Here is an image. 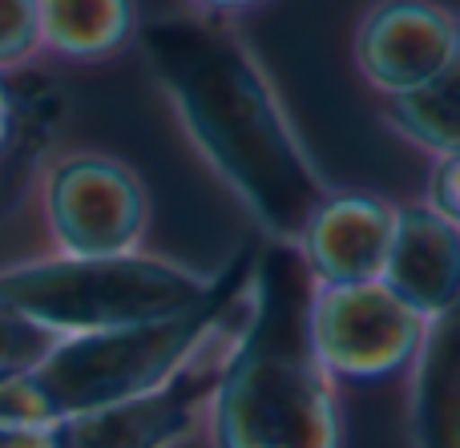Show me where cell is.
Instances as JSON below:
<instances>
[{
	"mask_svg": "<svg viewBox=\"0 0 460 448\" xmlns=\"http://www.w3.org/2000/svg\"><path fill=\"white\" fill-rule=\"evenodd\" d=\"M246 283V271H230L215 295L186 315L57 339L32 380L61 420L170 388L210 352L226 315L243 303Z\"/></svg>",
	"mask_w": 460,
	"mask_h": 448,
	"instance_id": "cell-3",
	"label": "cell"
},
{
	"mask_svg": "<svg viewBox=\"0 0 460 448\" xmlns=\"http://www.w3.org/2000/svg\"><path fill=\"white\" fill-rule=\"evenodd\" d=\"M61 417L32 376L0 380V448H57Z\"/></svg>",
	"mask_w": 460,
	"mask_h": 448,
	"instance_id": "cell-13",
	"label": "cell"
},
{
	"mask_svg": "<svg viewBox=\"0 0 460 448\" xmlns=\"http://www.w3.org/2000/svg\"><path fill=\"white\" fill-rule=\"evenodd\" d=\"M57 336L32 323L24 312L0 299V380L8 376H32L49 352H53Z\"/></svg>",
	"mask_w": 460,
	"mask_h": 448,
	"instance_id": "cell-14",
	"label": "cell"
},
{
	"mask_svg": "<svg viewBox=\"0 0 460 448\" xmlns=\"http://www.w3.org/2000/svg\"><path fill=\"white\" fill-rule=\"evenodd\" d=\"M146 65L178 126L223 186L283 247L332 194L307 154L275 81L226 21L166 16L142 32Z\"/></svg>",
	"mask_w": 460,
	"mask_h": 448,
	"instance_id": "cell-1",
	"label": "cell"
},
{
	"mask_svg": "<svg viewBox=\"0 0 460 448\" xmlns=\"http://www.w3.org/2000/svg\"><path fill=\"white\" fill-rule=\"evenodd\" d=\"M40 57L37 0H0V77L21 73Z\"/></svg>",
	"mask_w": 460,
	"mask_h": 448,
	"instance_id": "cell-15",
	"label": "cell"
},
{
	"mask_svg": "<svg viewBox=\"0 0 460 448\" xmlns=\"http://www.w3.org/2000/svg\"><path fill=\"white\" fill-rule=\"evenodd\" d=\"M194 16H207V21H234V16L259 8L262 0H186Z\"/></svg>",
	"mask_w": 460,
	"mask_h": 448,
	"instance_id": "cell-17",
	"label": "cell"
},
{
	"mask_svg": "<svg viewBox=\"0 0 460 448\" xmlns=\"http://www.w3.org/2000/svg\"><path fill=\"white\" fill-rule=\"evenodd\" d=\"M13 134H16V97L8 89V81L0 77V158L13 145Z\"/></svg>",
	"mask_w": 460,
	"mask_h": 448,
	"instance_id": "cell-18",
	"label": "cell"
},
{
	"mask_svg": "<svg viewBox=\"0 0 460 448\" xmlns=\"http://www.w3.org/2000/svg\"><path fill=\"white\" fill-rule=\"evenodd\" d=\"M40 218L61 259L137 255L150 231V194L113 154L73 150L40 174Z\"/></svg>",
	"mask_w": 460,
	"mask_h": 448,
	"instance_id": "cell-5",
	"label": "cell"
},
{
	"mask_svg": "<svg viewBox=\"0 0 460 448\" xmlns=\"http://www.w3.org/2000/svg\"><path fill=\"white\" fill-rule=\"evenodd\" d=\"M223 356L210 364L207 352L186 376L150 396L61 420L57 448H178L207 417V400L218 380Z\"/></svg>",
	"mask_w": 460,
	"mask_h": 448,
	"instance_id": "cell-9",
	"label": "cell"
},
{
	"mask_svg": "<svg viewBox=\"0 0 460 448\" xmlns=\"http://www.w3.org/2000/svg\"><path fill=\"white\" fill-rule=\"evenodd\" d=\"M388 126L432 162L460 154V53L440 77L396 101H384Z\"/></svg>",
	"mask_w": 460,
	"mask_h": 448,
	"instance_id": "cell-12",
	"label": "cell"
},
{
	"mask_svg": "<svg viewBox=\"0 0 460 448\" xmlns=\"http://www.w3.org/2000/svg\"><path fill=\"white\" fill-rule=\"evenodd\" d=\"M424 323H440L460 307V231L429 202L396 206V231L384 279Z\"/></svg>",
	"mask_w": 460,
	"mask_h": 448,
	"instance_id": "cell-10",
	"label": "cell"
},
{
	"mask_svg": "<svg viewBox=\"0 0 460 448\" xmlns=\"http://www.w3.org/2000/svg\"><path fill=\"white\" fill-rule=\"evenodd\" d=\"M223 275L194 271L174 259L118 255V259H61L49 255L37 263L4 267L0 299L24 312L32 323L65 336L158 323L194 312L218 291Z\"/></svg>",
	"mask_w": 460,
	"mask_h": 448,
	"instance_id": "cell-4",
	"label": "cell"
},
{
	"mask_svg": "<svg viewBox=\"0 0 460 448\" xmlns=\"http://www.w3.org/2000/svg\"><path fill=\"white\" fill-rule=\"evenodd\" d=\"M40 57L102 65L126 53L142 32L137 0H37Z\"/></svg>",
	"mask_w": 460,
	"mask_h": 448,
	"instance_id": "cell-11",
	"label": "cell"
},
{
	"mask_svg": "<svg viewBox=\"0 0 460 448\" xmlns=\"http://www.w3.org/2000/svg\"><path fill=\"white\" fill-rule=\"evenodd\" d=\"M424 202H429L437 215H445L448 223L460 231V154L453 158L432 162L429 174V190H424Z\"/></svg>",
	"mask_w": 460,
	"mask_h": 448,
	"instance_id": "cell-16",
	"label": "cell"
},
{
	"mask_svg": "<svg viewBox=\"0 0 460 448\" xmlns=\"http://www.w3.org/2000/svg\"><path fill=\"white\" fill-rule=\"evenodd\" d=\"M432 323H424L388 283H348L307 295V344L315 364L340 384H380L420 360Z\"/></svg>",
	"mask_w": 460,
	"mask_h": 448,
	"instance_id": "cell-6",
	"label": "cell"
},
{
	"mask_svg": "<svg viewBox=\"0 0 460 448\" xmlns=\"http://www.w3.org/2000/svg\"><path fill=\"white\" fill-rule=\"evenodd\" d=\"M460 53V13L440 0H376L351 32V61L384 101L424 89Z\"/></svg>",
	"mask_w": 460,
	"mask_h": 448,
	"instance_id": "cell-7",
	"label": "cell"
},
{
	"mask_svg": "<svg viewBox=\"0 0 460 448\" xmlns=\"http://www.w3.org/2000/svg\"><path fill=\"white\" fill-rule=\"evenodd\" d=\"M307 295L295 247L270 242L210 388L202 417L210 448H343L340 388L307 344Z\"/></svg>",
	"mask_w": 460,
	"mask_h": 448,
	"instance_id": "cell-2",
	"label": "cell"
},
{
	"mask_svg": "<svg viewBox=\"0 0 460 448\" xmlns=\"http://www.w3.org/2000/svg\"><path fill=\"white\" fill-rule=\"evenodd\" d=\"M396 231V206L380 194L335 190L311 210L295 239L303 271L319 287H348V283L384 279Z\"/></svg>",
	"mask_w": 460,
	"mask_h": 448,
	"instance_id": "cell-8",
	"label": "cell"
}]
</instances>
